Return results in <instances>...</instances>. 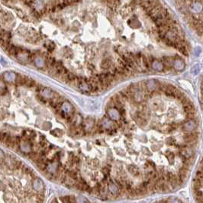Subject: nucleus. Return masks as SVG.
I'll list each match as a JSON object with an SVG mask.
<instances>
[{"mask_svg":"<svg viewBox=\"0 0 203 203\" xmlns=\"http://www.w3.org/2000/svg\"><path fill=\"white\" fill-rule=\"evenodd\" d=\"M85 137L97 157L89 186L102 200L171 193L186 183L196 164L202 128L189 96L170 84L147 90L129 85L110 99L105 114Z\"/></svg>","mask_w":203,"mask_h":203,"instance_id":"obj_1","label":"nucleus"},{"mask_svg":"<svg viewBox=\"0 0 203 203\" xmlns=\"http://www.w3.org/2000/svg\"><path fill=\"white\" fill-rule=\"evenodd\" d=\"M192 192L196 203H203V155L193 175Z\"/></svg>","mask_w":203,"mask_h":203,"instance_id":"obj_2","label":"nucleus"},{"mask_svg":"<svg viewBox=\"0 0 203 203\" xmlns=\"http://www.w3.org/2000/svg\"><path fill=\"white\" fill-rule=\"evenodd\" d=\"M77 87L84 93H92V86H91L87 79L79 78V83H78Z\"/></svg>","mask_w":203,"mask_h":203,"instance_id":"obj_3","label":"nucleus"},{"mask_svg":"<svg viewBox=\"0 0 203 203\" xmlns=\"http://www.w3.org/2000/svg\"><path fill=\"white\" fill-rule=\"evenodd\" d=\"M30 55L31 54L26 50H22L19 53V54L17 55V60L19 63L22 64H26L28 63H31L30 61Z\"/></svg>","mask_w":203,"mask_h":203,"instance_id":"obj_4","label":"nucleus"},{"mask_svg":"<svg viewBox=\"0 0 203 203\" xmlns=\"http://www.w3.org/2000/svg\"><path fill=\"white\" fill-rule=\"evenodd\" d=\"M173 67L177 71L183 72L185 69L186 67V63L184 62V60L180 58H177L174 59L173 62Z\"/></svg>","mask_w":203,"mask_h":203,"instance_id":"obj_5","label":"nucleus"},{"mask_svg":"<svg viewBox=\"0 0 203 203\" xmlns=\"http://www.w3.org/2000/svg\"><path fill=\"white\" fill-rule=\"evenodd\" d=\"M61 110L63 112H64L65 113H67L69 115H75V110L74 107L67 101H64L62 103L61 105Z\"/></svg>","mask_w":203,"mask_h":203,"instance_id":"obj_6","label":"nucleus"},{"mask_svg":"<svg viewBox=\"0 0 203 203\" xmlns=\"http://www.w3.org/2000/svg\"><path fill=\"white\" fill-rule=\"evenodd\" d=\"M39 94H40L42 97L45 98L46 99H48V100L49 101L54 96L55 92L54 91H53L51 89L48 88V87H44V88L42 89V90L39 93Z\"/></svg>","mask_w":203,"mask_h":203,"instance_id":"obj_7","label":"nucleus"},{"mask_svg":"<svg viewBox=\"0 0 203 203\" xmlns=\"http://www.w3.org/2000/svg\"><path fill=\"white\" fill-rule=\"evenodd\" d=\"M151 67L156 72H163L165 69V66L161 60H154L151 63Z\"/></svg>","mask_w":203,"mask_h":203,"instance_id":"obj_8","label":"nucleus"},{"mask_svg":"<svg viewBox=\"0 0 203 203\" xmlns=\"http://www.w3.org/2000/svg\"><path fill=\"white\" fill-rule=\"evenodd\" d=\"M17 74L14 72H5L3 75V80L7 83H15Z\"/></svg>","mask_w":203,"mask_h":203,"instance_id":"obj_9","label":"nucleus"},{"mask_svg":"<svg viewBox=\"0 0 203 203\" xmlns=\"http://www.w3.org/2000/svg\"><path fill=\"white\" fill-rule=\"evenodd\" d=\"M34 62L36 67H38V69H46L45 60H44V58H43L41 56L37 55L36 58H34Z\"/></svg>","mask_w":203,"mask_h":203,"instance_id":"obj_10","label":"nucleus"},{"mask_svg":"<svg viewBox=\"0 0 203 203\" xmlns=\"http://www.w3.org/2000/svg\"><path fill=\"white\" fill-rule=\"evenodd\" d=\"M113 66H114V65H113L112 63V60L109 59V58H105V59H103L102 61L101 62V67H102L103 69H105V71L109 70Z\"/></svg>","mask_w":203,"mask_h":203,"instance_id":"obj_11","label":"nucleus"},{"mask_svg":"<svg viewBox=\"0 0 203 203\" xmlns=\"http://www.w3.org/2000/svg\"><path fill=\"white\" fill-rule=\"evenodd\" d=\"M33 186H34V189H35L36 191L40 192H41L44 188L43 182L39 179H34V181L33 183Z\"/></svg>","mask_w":203,"mask_h":203,"instance_id":"obj_12","label":"nucleus"},{"mask_svg":"<svg viewBox=\"0 0 203 203\" xmlns=\"http://www.w3.org/2000/svg\"><path fill=\"white\" fill-rule=\"evenodd\" d=\"M128 23L129 24V26L131 27L132 28H138L141 26L140 22H139L136 19H134V18L129 19L128 21Z\"/></svg>","mask_w":203,"mask_h":203,"instance_id":"obj_13","label":"nucleus"},{"mask_svg":"<svg viewBox=\"0 0 203 203\" xmlns=\"http://www.w3.org/2000/svg\"><path fill=\"white\" fill-rule=\"evenodd\" d=\"M25 80H26V77L21 74H17L15 83L17 86H24L25 85Z\"/></svg>","mask_w":203,"mask_h":203,"instance_id":"obj_14","label":"nucleus"},{"mask_svg":"<svg viewBox=\"0 0 203 203\" xmlns=\"http://www.w3.org/2000/svg\"><path fill=\"white\" fill-rule=\"evenodd\" d=\"M37 85V83L35 82L34 79H33L31 77H26V80H25V85L27 87H29V88H31V87H34V86H36Z\"/></svg>","mask_w":203,"mask_h":203,"instance_id":"obj_15","label":"nucleus"},{"mask_svg":"<svg viewBox=\"0 0 203 203\" xmlns=\"http://www.w3.org/2000/svg\"><path fill=\"white\" fill-rule=\"evenodd\" d=\"M200 71H201V67L198 63H196V64H195L194 66H192L191 69H190L191 73L193 75L198 74V73H200Z\"/></svg>","mask_w":203,"mask_h":203,"instance_id":"obj_16","label":"nucleus"},{"mask_svg":"<svg viewBox=\"0 0 203 203\" xmlns=\"http://www.w3.org/2000/svg\"><path fill=\"white\" fill-rule=\"evenodd\" d=\"M177 50H179V52L180 53V54H182L184 55V56H186V57H188V56H189V49H188V48L186 47V45L182 46V47H180L179 48H178Z\"/></svg>","mask_w":203,"mask_h":203,"instance_id":"obj_17","label":"nucleus"},{"mask_svg":"<svg viewBox=\"0 0 203 203\" xmlns=\"http://www.w3.org/2000/svg\"><path fill=\"white\" fill-rule=\"evenodd\" d=\"M45 47L47 48L48 51L51 52V51H53V50H54L55 44L54 43V42H52V41H48V42H46Z\"/></svg>","mask_w":203,"mask_h":203,"instance_id":"obj_18","label":"nucleus"},{"mask_svg":"<svg viewBox=\"0 0 203 203\" xmlns=\"http://www.w3.org/2000/svg\"><path fill=\"white\" fill-rule=\"evenodd\" d=\"M8 136H9V134H8V133L0 132V142L5 143V141H6Z\"/></svg>","mask_w":203,"mask_h":203,"instance_id":"obj_19","label":"nucleus"},{"mask_svg":"<svg viewBox=\"0 0 203 203\" xmlns=\"http://www.w3.org/2000/svg\"><path fill=\"white\" fill-rule=\"evenodd\" d=\"M50 134H53L55 137H60L63 134V132L59 130V129H55V130H52L50 132Z\"/></svg>","mask_w":203,"mask_h":203,"instance_id":"obj_20","label":"nucleus"},{"mask_svg":"<svg viewBox=\"0 0 203 203\" xmlns=\"http://www.w3.org/2000/svg\"><path fill=\"white\" fill-rule=\"evenodd\" d=\"M37 98H38V99L39 102H41L43 103V104H46V103L48 102V99H46L45 98L42 97V96H41L40 94H38V95L37 96Z\"/></svg>","mask_w":203,"mask_h":203,"instance_id":"obj_21","label":"nucleus"},{"mask_svg":"<svg viewBox=\"0 0 203 203\" xmlns=\"http://www.w3.org/2000/svg\"><path fill=\"white\" fill-rule=\"evenodd\" d=\"M201 53H202V49L200 48H198H198H196L193 50V54L196 57H198L201 54Z\"/></svg>","mask_w":203,"mask_h":203,"instance_id":"obj_22","label":"nucleus"},{"mask_svg":"<svg viewBox=\"0 0 203 203\" xmlns=\"http://www.w3.org/2000/svg\"><path fill=\"white\" fill-rule=\"evenodd\" d=\"M44 88V86H42V85H41V84H38V85H36V91L38 92V93H40L41 90H42V89Z\"/></svg>","mask_w":203,"mask_h":203,"instance_id":"obj_23","label":"nucleus"},{"mask_svg":"<svg viewBox=\"0 0 203 203\" xmlns=\"http://www.w3.org/2000/svg\"><path fill=\"white\" fill-rule=\"evenodd\" d=\"M1 63H2V65L4 66V67H5V66L7 65V63L5 62V61H4V60H3V58H2V60H1Z\"/></svg>","mask_w":203,"mask_h":203,"instance_id":"obj_24","label":"nucleus"},{"mask_svg":"<svg viewBox=\"0 0 203 203\" xmlns=\"http://www.w3.org/2000/svg\"><path fill=\"white\" fill-rule=\"evenodd\" d=\"M51 203H58V202L57 201V199H54V200H53V202Z\"/></svg>","mask_w":203,"mask_h":203,"instance_id":"obj_25","label":"nucleus"}]
</instances>
